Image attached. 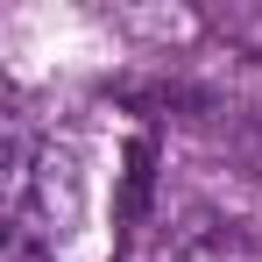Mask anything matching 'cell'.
Returning a JSON list of instances; mask_svg holds the SVG:
<instances>
[{
    "instance_id": "6da1fadb",
    "label": "cell",
    "mask_w": 262,
    "mask_h": 262,
    "mask_svg": "<svg viewBox=\"0 0 262 262\" xmlns=\"http://www.w3.org/2000/svg\"><path fill=\"white\" fill-rule=\"evenodd\" d=\"M206 29L227 36L234 50H248V57H262V0H255V7H213V14H206Z\"/></svg>"
},
{
    "instance_id": "7a4b0ae2",
    "label": "cell",
    "mask_w": 262,
    "mask_h": 262,
    "mask_svg": "<svg viewBox=\"0 0 262 262\" xmlns=\"http://www.w3.org/2000/svg\"><path fill=\"white\" fill-rule=\"evenodd\" d=\"M7 262H57V255H50L29 227H14V234H7Z\"/></svg>"
}]
</instances>
